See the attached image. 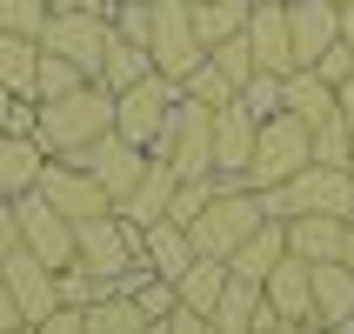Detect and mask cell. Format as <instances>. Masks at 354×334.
Segmentation results:
<instances>
[{"label": "cell", "instance_id": "obj_1", "mask_svg": "<svg viewBox=\"0 0 354 334\" xmlns=\"http://www.w3.org/2000/svg\"><path fill=\"white\" fill-rule=\"evenodd\" d=\"M100 134H114V94L100 87V80H80L74 94H60V100H40V127L34 140L47 147V160H74L87 140Z\"/></svg>", "mask_w": 354, "mask_h": 334}, {"label": "cell", "instance_id": "obj_2", "mask_svg": "<svg viewBox=\"0 0 354 334\" xmlns=\"http://www.w3.org/2000/svg\"><path fill=\"white\" fill-rule=\"evenodd\" d=\"M261 221H268V201H261L248 180H221V187H214V201H207V214L187 228V241H194V254L227 261L241 241L261 228Z\"/></svg>", "mask_w": 354, "mask_h": 334}, {"label": "cell", "instance_id": "obj_3", "mask_svg": "<svg viewBox=\"0 0 354 334\" xmlns=\"http://www.w3.org/2000/svg\"><path fill=\"white\" fill-rule=\"evenodd\" d=\"M154 160H167L180 180H201L214 174V107H201V100L180 94L174 114H167V127H160V140L147 147Z\"/></svg>", "mask_w": 354, "mask_h": 334}, {"label": "cell", "instance_id": "obj_4", "mask_svg": "<svg viewBox=\"0 0 354 334\" xmlns=\"http://www.w3.org/2000/svg\"><path fill=\"white\" fill-rule=\"evenodd\" d=\"M301 167H315V127L295 114H274L261 120V140H254V160H248V187H288Z\"/></svg>", "mask_w": 354, "mask_h": 334}, {"label": "cell", "instance_id": "obj_5", "mask_svg": "<svg viewBox=\"0 0 354 334\" xmlns=\"http://www.w3.org/2000/svg\"><path fill=\"white\" fill-rule=\"evenodd\" d=\"M147 54H154V74L167 80H187L207 60L194 34V0H154V34H147Z\"/></svg>", "mask_w": 354, "mask_h": 334}, {"label": "cell", "instance_id": "obj_6", "mask_svg": "<svg viewBox=\"0 0 354 334\" xmlns=\"http://www.w3.org/2000/svg\"><path fill=\"white\" fill-rule=\"evenodd\" d=\"M107 14H94V7H54V20L40 27V47L47 54H60V60H74L80 74L94 80L100 74V54H107Z\"/></svg>", "mask_w": 354, "mask_h": 334}, {"label": "cell", "instance_id": "obj_7", "mask_svg": "<svg viewBox=\"0 0 354 334\" xmlns=\"http://www.w3.org/2000/svg\"><path fill=\"white\" fill-rule=\"evenodd\" d=\"M14 214H20V248H27L34 261H47L54 275L80 261V228H74L67 214H54L40 194H20V201H14Z\"/></svg>", "mask_w": 354, "mask_h": 334}, {"label": "cell", "instance_id": "obj_8", "mask_svg": "<svg viewBox=\"0 0 354 334\" xmlns=\"http://www.w3.org/2000/svg\"><path fill=\"white\" fill-rule=\"evenodd\" d=\"M174 100H180V80L147 74L140 87L114 94V134H127L134 147H154V140H160V127H167V114H174Z\"/></svg>", "mask_w": 354, "mask_h": 334}, {"label": "cell", "instance_id": "obj_9", "mask_svg": "<svg viewBox=\"0 0 354 334\" xmlns=\"http://www.w3.org/2000/svg\"><path fill=\"white\" fill-rule=\"evenodd\" d=\"M34 194L54 207V214H67L80 228V221H100V214H114V201H107V187H100L87 167H74V160H47L34 180Z\"/></svg>", "mask_w": 354, "mask_h": 334}, {"label": "cell", "instance_id": "obj_10", "mask_svg": "<svg viewBox=\"0 0 354 334\" xmlns=\"http://www.w3.org/2000/svg\"><path fill=\"white\" fill-rule=\"evenodd\" d=\"M140 261V228H127L120 214L80 221V268H94L107 288H120V275Z\"/></svg>", "mask_w": 354, "mask_h": 334}, {"label": "cell", "instance_id": "obj_11", "mask_svg": "<svg viewBox=\"0 0 354 334\" xmlns=\"http://www.w3.org/2000/svg\"><path fill=\"white\" fill-rule=\"evenodd\" d=\"M74 167H87V174L107 187V201H120L140 174H147V147H134L127 134H100V140H87V147L74 154Z\"/></svg>", "mask_w": 354, "mask_h": 334}, {"label": "cell", "instance_id": "obj_12", "mask_svg": "<svg viewBox=\"0 0 354 334\" xmlns=\"http://www.w3.org/2000/svg\"><path fill=\"white\" fill-rule=\"evenodd\" d=\"M254 140H261V120L248 114V100H227L214 107V174L221 180H241L248 174V160H254Z\"/></svg>", "mask_w": 354, "mask_h": 334}, {"label": "cell", "instance_id": "obj_13", "mask_svg": "<svg viewBox=\"0 0 354 334\" xmlns=\"http://www.w3.org/2000/svg\"><path fill=\"white\" fill-rule=\"evenodd\" d=\"M288 34H295V67H315L341 40V0H288Z\"/></svg>", "mask_w": 354, "mask_h": 334}, {"label": "cell", "instance_id": "obj_14", "mask_svg": "<svg viewBox=\"0 0 354 334\" xmlns=\"http://www.w3.org/2000/svg\"><path fill=\"white\" fill-rule=\"evenodd\" d=\"M0 275H7V288H14V301H20V321L34 328V321H47L60 308V295H54V268L47 261H34L27 248H14V254L0 261Z\"/></svg>", "mask_w": 354, "mask_h": 334}, {"label": "cell", "instance_id": "obj_15", "mask_svg": "<svg viewBox=\"0 0 354 334\" xmlns=\"http://www.w3.org/2000/svg\"><path fill=\"white\" fill-rule=\"evenodd\" d=\"M248 47H254L261 74H295V34H288V7L274 0H254L248 14Z\"/></svg>", "mask_w": 354, "mask_h": 334}, {"label": "cell", "instance_id": "obj_16", "mask_svg": "<svg viewBox=\"0 0 354 334\" xmlns=\"http://www.w3.org/2000/svg\"><path fill=\"white\" fill-rule=\"evenodd\" d=\"M174 187H180V174L167 167V160L147 154V174H140L134 187L114 201V214L127 221V228H154V221H167V201H174Z\"/></svg>", "mask_w": 354, "mask_h": 334}, {"label": "cell", "instance_id": "obj_17", "mask_svg": "<svg viewBox=\"0 0 354 334\" xmlns=\"http://www.w3.org/2000/svg\"><path fill=\"white\" fill-rule=\"evenodd\" d=\"M261 295H268V308H274L281 321H288V328H295V321H315V268H308V261H281L274 275L261 281Z\"/></svg>", "mask_w": 354, "mask_h": 334}, {"label": "cell", "instance_id": "obj_18", "mask_svg": "<svg viewBox=\"0 0 354 334\" xmlns=\"http://www.w3.org/2000/svg\"><path fill=\"white\" fill-rule=\"evenodd\" d=\"M281 114L308 120V127H328V120H341V94L315 74V67H295V74L281 80Z\"/></svg>", "mask_w": 354, "mask_h": 334}, {"label": "cell", "instance_id": "obj_19", "mask_svg": "<svg viewBox=\"0 0 354 334\" xmlns=\"http://www.w3.org/2000/svg\"><path fill=\"white\" fill-rule=\"evenodd\" d=\"M341 248H348V221H335V214H295L288 221V254L308 261V268L341 261Z\"/></svg>", "mask_w": 354, "mask_h": 334}, {"label": "cell", "instance_id": "obj_20", "mask_svg": "<svg viewBox=\"0 0 354 334\" xmlns=\"http://www.w3.org/2000/svg\"><path fill=\"white\" fill-rule=\"evenodd\" d=\"M140 261H147L160 281H180L201 254H194V241H187V228H174V221H154V228H140Z\"/></svg>", "mask_w": 354, "mask_h": 334}, {"label": "cell", "instance_id": "obj_21", "mask_svg": "<svg viewBox=\"0 0 354 334\" xmlns=\"http://www.w3.org/2000/svg\"><path fill=\"white\" fill-rule=\"evenodd\" d=\"M281 261H288V221H261L254 234H248L234 254H227V268H234L241 281H268Z\"/></svg>", "mask_w": 354, "mask_h": 334}, {"label": "cell", "instance_id": "obj_22", "mask_svg": "<svg viewBox=\"0 0 354 334\" xmlns=\"http://www.w3.org/2000/svg\"><path fill=\"white\" fill-rule=\"evenodd\" d=\"M40 167H47V147H40L34 134H7L0 127V194H34V180H40Z\"/></svg>", "mask_w": 354, "mask_h": 334}, {"label": "cell", "instance_id": "obj_23", "mask_svg": "<svg viewBox=\"0 0 354 334\" xmlns=\"http://www.w3.org/2000/svg\"><path fill=\"white\" fill-rule=\"evenodd\" d=\"M315 321L321 328H348L354 321V268L348 261L315 268Z\"/></svg>", "mask_w": 354, "mask_h": 334}, {"label": "cell", "instance_id": "obj_24", "mask_svg": "<svg viewBox=\"0 0 354 334\" xmlns=\"http://www.w3.org/2000/svg\"><path fill=\"white\" fill-rule=\"evenodd\" d=\"M154 74V54L140 47V40H120V34H107V54H100V87L107 94H127V87H140V80Z\"/></svg>", "mask_w": 354, "mask_h": 334}, {"label": "cell", "instance_id": "obj_25", "mask_svg": "<svg viewBox=\"0 0 354 334\" xmlns=\"http://www.w3.org/2000/svg\"><path fill=\"white\" fill-rule=\"evenodd\" d=\"M261 315H268V295H261V281H227V295L214 301V334H254Z\"/></svg>", "mask_w": 354, "mask_h": 334}, {"label": "cell", "instance_id": "obj_26", "mask_svg": "<svg viewBox=\"0 0 354 334\" xmlns=\"http://www.w3.org/2000/svg\"><path fill=\"white\" fill-rule=\"evenodd\" d=\"M227 281H234V268H227V261H207V254H201L194 268L174 281V295H180V308H194V315L214 321V301L227 295Z\"/></svg>", "mask_w": 354, "mask_h": 334}, {"label": "cell", "instance_id": "obj_27", "mask_svg": "<svg viewBox=\"0 0 354 334\" xmlns=\"http://www.w3.org/2000/svg\"><path fill=\"white\" fill-rule=\"evenodd\" d=\"M34 80H40V40L0 34V87L14 100H34Z\"/></svg>", "mask_w": 354, "mask_h": 334}, {"label": "cell", "instance_id": "obj_28", "mask_svg": "<svg viewBox=\"0 0 354 334\" xmlns=\"http://www.w3.org/2000/svg\"><path fill=\"white\" fill-rule=\"evenodd\" d=\"M248 14H254V0H194V34H201V47L248 34Z\"/></svg>", "mask_w": 354, "mask_h": 334}, {"label": "cell", "instance_id": "obj_29", "mask_svg": "<svg viewBox=\"0 0 354 334\" xmlns=\"http://www.w3.org/2000/svg\"><path fill=\"white\" fill-rule=\"evenodd\" d=\"M80 321H87V334H140L147 328V315L134 308V295H114V288H107L94 308H80Z\"/></svg>", "mask_w": 354, "mask_h": 334}, {"label": "cell", "instance_id": "obj_30", "mask_svg": "<svg viewBox=\"0 0 354 334\" xmlns=\"http://www.w3.org/2000/svg\"><path fill=\"white\" fill-rule=\"evenodd\" d=\"M207 67H214V74L227 80L234 94H241V87H248L254 74H261V67H254V47H248V34H234V40H214V47H207Z\"/></svg>", "mask_w": 354, "mask_h": 334}, {"label": "cell", "instance_id": "obj_31", "mask_svg": "<svg viewBox=\"0 0 354 334\" xmlns=\"http://www.w3.org/2000/svg\"><path fill=\"white\" fill-rule=\"evenodd\" d=\"M214 187H221V174L180 180V187H174V201H167V221H174V228H194V221L207 214V201H214Z\"/></svg>", "mask_w": 354, "mask_h": 334}, {"label": "cell", "instance_id": "obj_32", "mask_svg": "<svg viewBox=\"0 0 354 334\" xmlns=\"http://www.w3.org/2000/svg\"><path fill=\"white\" fill-rule=\"evenodd\" d=\"M54 295H60V308H94V301L107 295V281L74 261V268H60V275H54Z\"/></svg>", "mask_w": 354, "mask_h": 334}, {"label": "cell", "instance_id": "obj_33", "mask_svg": "<svg viewBox=\"0 0 354 334\" xmlns=\"http://www.w3.org/2000/svg\"><path fill=\"white\" fill-rule=\"evenodd\" d=\"M54 20V0H0V34H27L40 40V27Z\"/></svg>", "mask_w": 354, "mask_h": 334}, {"label": "cell", "instance_id": "obj_34", "mask_svg": "<svg viewBox=\"0 0 354 334\" xmlns=\"http://www.w3.org/2000/svg\"><path fill=\"white\" fill-rule=\"evenodd\" d=\"M80 67L74 60H60V54H47V47H40V80H34V100H60V94H74L80 87Z\"/></svg>", "mask_w": 354, "mask_h": 334}, {"label": "cell", "instance_id": "obj_35", "mask_svg": "<svg viewBox=\"0 0 354 334\" xmlns=\"http://www.w3.org/2000/svg\"><path fill=\"white\" fill-rule=\"evenodd\" d=\"M107 27H114L120 40H140V47H147V34H154V0H114Z\"/></svg>", "mask_w": 354, "mask_h": 334}, {"label": "cell", "instance_id": "obj_36", "mask_svg": "<svg viewBox=\"0 0 354 334\" xmlns=\"http://www.w3.org/2000/svg\"><path fill=\"white\" fill-rule=\"evenodd\" d=\"M348 154H354V127L348 120L315 127V167H348Z\"/></svg>", "mask_w": 354, "mask_h": 334}, {"label": "cell", "instance_id": "obj_37", "mask_svg": "<svg viewBox=\"0 0 354 334\" xmlns=\"http://www.w3.org/2000/svg\"><path fill=\"white\" fill-rule=\"evenodd\" d=\"M180 94H187V100H201V107H227V100H234V87H227V80H221L214 67H207V60H201L194 74L180 80Z\"/></svg>", "mask_w": 354, "mask_h": 334}, {"label": "cell", "instance_id": "obj_38", "mask_svg": "<svg viewBox=\"0 0 354 334\" xmlns=\"http://www.w3.org/2000/svg\"><path fill=\"white\" fill-rule=\"evenodd\" d=\"M281 80H288V74H254L248 87H241V100H248V114H254V120H274L281 114Z\"/></svg>", "mask_w": 354, "mask_h": 334}, {"label": "cell", "instance_id": "obj_39", "mask_svg": "<svg viewBox=\"0 0 354 334\" xmlns=\"http://www.w3.org/2000/svg\"><path fill=\"white\" fill-rule=\"evenodd\" d=\"M315 74L328 80V87H341V80L354 74V47H348V40H335V47H328V54L315 60Z\"/></svg>", "mask_w": 354, "mask_h": 334}, {"label": "cell", "instance_id": "obj_40", "mask_svg": "<svg viewBox=\"0 0 354 334\" xmlns=\"http://www.w3.org/2000/svg\"><path fill=\"white\" fill-rule=\"evenodd\" d=\"M27 334H87V321H80V308H54V315L34 321Z\"/></svg>", "mask_w": 354, "mask_h": 334}, {"label": "cell", "instance_id": "obj_41", "mask_svg": "<svg viewBox=\"0 0 354 334\" xmlns=\"http://www.w3.org/2000/svg\"><path fill=\"white\" fill-rule=\"evenodd\" d=\"M20 248V214H14V194H0V261Z\"/></svg>", "mask_w": 354, "mask_h": 334}, {"label": "cell", "instance_id": "obj_42", "mask_svg": "<svg viewBox=\"0 0 354 334\" xmlns=\"http://www.w3.org/2000/svg\"><path fill=\"white\" fill-rule=\"evenodd\" d=\"M167 334H214V321L194 315V308H174V315H167Z\"/></svg>", "mask_w": 354, "mask_h": 334}, {"label": "cell", "instance_id": "obj_43", "mask_svg": "<svg viewBox=\"0 0 354 334\" xmlns=\"http://www.w3.org/2000/svg\"><path fill=\"white\" fill-rule=\"evenodd\" d=\"M0 328H7V334H27V321H20V301H14V288H7V275H0Z\"/></svg>", "mask_w": 354, "mask_h": 334}, {"label": "cell", "instance_id": "obj_44", "mask_svg": "<svg viewBox=\"0 0 354 334\" xmlns=\"http://www.w3.org/2000/svg\"><path fill=\"white\" fill-rule=\"evenodd\" d=\"M335 94H341V120H348V127H354V74H348V80H341Z\"/></svg>", "mask_w": 354, "mask_h": 334}, {"label": "cell", "instance_id": "obj_45", "mask_svg": "<svg viewBox=\"0 0 354 334\" xmlns=\"http://www.w3.org/2000/svg\"><path fill=\"white\" fill-rule=\"evenodd\" d=\"M254 334H295V328H288V321H281L274 308H268V315H261V328H254Z\"/></svg>", "mask_w": 354, "mask_h": 334}, {"label": "cell", "instance_id": "obj_46", "mask_svg": "<svg viewBox=\"0 0 354 334\" xmlns=\"http://www.w3.org/2000/svg\"><path fill=\"white\" fill-rule=\"evenodd\" d=\"M341 40L354 47V0H341Z\"/></svg>", "mask_w": 354, "mask_h": 334}, {"label": "cell", "instance_id": "obj_47", "mask_svg": "<svg viewBox=\"0 0 354 334\" xmlns=\"http://www.w3.org/2000/svg\"><path fill=\"white\" fill-rule=\"evenodd\" d=\"M295 334H335V328H321V321H295Z\"/></svg>", "mask_w": 354, "mask_h": 334}, {"label": "cell", "instance_id": "obj_48", "mask_svg": "<svg viewBox=\"0 0 354 334\" xmlns=\"http://www.w3.org/2000/svg\"><path fill=\"white\" fill-rule=\"evenodd\" d=\"M7 114H14V94H7V87H0V127H7Z\"/></svg>", "mask_w": 354, "mask_h": 334}, {"label": "cell", "instance_id": "obj_49", "mask_svg": "<svg viewBox=\"0 0 354 334\" xmlns=\"http://www.w3.org/2000/svg\"><path fill=\"white\" fill-rule=\"evenodd\" d=\"M74 7H94V14H114V0H74Z\"/></svg>", "mask_w": 354, "mask_h": 334}, {"label": "cell", "instance_id": "obj_50", "mask_svg": "<svg viewBox=\"0 0 354 334\" xmlns=\"http://www.w3.org/2000/svg\"><path fill=\"white\" fill-rule=\"evenodd\" d=\"M341 261H348V268H354V221H348V248H341Z\"/></svg>", "mask_w": 354, "mask_h": 334}, {"label": "cell", "instance_id": "obj_51", "mask_svg": "<svg viewBox=\"0 0 354 334\" xmlns=\"http://www.w3.org/2000/svg\"><path fill=\"white\" fill-rule=\"evenodd\" d=\"M140 334H167V321H147V328H140Z\"/></svg>", "mask_w": 354, "mask_h": 334}, {"label": "cell", "instance_id": "obj_52", "mask_svg": "<svg viewBox=\"0 0 354 334\" xmlns=\"http://www.w3.org/2000/svg\"><path fill=\"white\" fill-rule=\"evenodd\" d=\"M348 174H354V154H348Z\"/></svg>", "mask_w": 354, "mask_h": 334}, {"label": "cell", "instance_id": "obj_53", "mask_svg": "<svg viewBox=\"0 0 354 334\" xmlns=\"http://www.w3.org/2000/svg\"><path fill=\"white\" fill-rule=\"evenodd\" d=\"M274 7H288V0H274Z\"/></svg>", "mask_w": 354, "mask_h": 334}, {"label": "cell", "instance_id": "obj_54", "mask_svg": "<svg viewBox=\"0 0 354 334\" xmlns=\"http://www.w3.org/2000/svg\"><path fill=\"white\" fill-rule=\"evenodd\" d=\"M0 334H7V328H0Z\"/></svg>", "mask_w": 354, "mask_h": 334}]
</instances>
